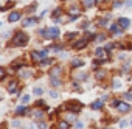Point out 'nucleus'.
<instances>
[{"label": "nucleus", "instance_id": "nucleus-6", "mask_svg": "<svg viewBox=\"0 0 132 129\" xmlns=\"http://www.w3.org/2000/svg\"><path fill=\"white\" fill-rule=\"evenodd\" d=\"M118 25L126 30V28L129 27V19H127V17H120V19H118Z\"/></svg>", "mask_w": 132, "mask_h": 129}, {"label": "nucleus", "instance_id": "nucleus-11", "mask_svg": "<svg viewBox=\"0 0 132 129\" xmlns=\"http://www.w3.org/2000/svg\"><path fill=\"white\" fill-rule=\"evenodd\" d=\"M129 109H130V106L127 103H120L118 104V110H121V112H129Z\"/></svg>", "mask_w": 132, "mask_h": 129}, {"label": "nucleus", "instance_id": "nucleus-28", "mask_svg": "<svg viewBox=\"0 0 132 129\" xmlns=\"http://www.w3.org/2000/svg\"><path fill=\"white\" fill-rule=\"evenodd\" d=\"M59 16H61V10H57V11H54V14H53V17H54V19H57Z\"/></svg>", "mask_w": 132, "mask_h": 129}, {"label": "nucleus", "instance_id": "nucleus-3", "mask_svg": "<svg viewBox=\"0 0 132 129\" xmlns=\"http://www.w3.org/2000/svg\"><path fill=\"white\" fill-rule=\"evenodd\" d=\"M47 54H48V50H42V51H33L31 53V58L34 59V61H44V59H47Z\"/></svg>", "mask_w": 132, "mask_h": 129}, {"label": "nucleus", "instance_id": "nucleus-37", "mask_svg": "<svg viewBox=\"0 0 132 129\" xmlns=\"http://www.w3.org/2000/svg\"><path fill=\"white\" fill-rule=\"evenodd\" d=\"M113 6H115V8H117V6H121V2H115V3H113Z\"/></svg>", "mask_w": 132, "mask_h": 129}, {"label": "nucleus", "instance_id": "nucleus-23", "mask_svg": "<svg viewBox=\"0 0 132 129\" xmlns=\"http://www.w3.org/2000/svg\"><path fill=\"white\" fill-rule=\"evenodd\" d=\"M121 87V83L118 79H113V89H120Z\"/></svg>", "mask_w": 132, "mask_h": 129}, {"label": "nucleus", "instance_id": "nucleus-7", "mask_svg": "<svg viewBox=\"0 0 132 129\" xmlns=\"http://www.w3.org/2000/svg\"><path fill=\"white\" fill-rule=\"evenodd\" d=\"M87 39H81V41H76L75 42V48H78V50H81V48H84L86 45H87Z\"/></svg>", "mask_w": 132, "mask_h": 129}, {"label": "nucleus", "instance_id": "nucleus-5", "mask_svg": "<svg viewBox=\"0 0 132 129\" xmlns=\"http://www.w3.org/2000/svg\"><path fill=\"white\" fill-rule=\"evenodd\" d=\"M109 30H110L113 34H117V36H121V33H123V28H121L118 23H112V25L109 27Z\"/></svg>", "mask_w": 132, "mask_h": 129}, {"label": "nucleus", "instance_id": "nucleus-14", "mask_svg": "<svg viewBox=\"0 0 132 129\" xmlns=\"http://www.w3.org/2000/svg\"><path fill=\"white\" fill-rule=\"evenodd\" d=\"M103 107V100H96L93 104H92V109H95V110H98V109H101Z\"/></svg>", "mask_w": 132, "mask_h": 129}, {"label": "nucleus", "instance_id": "nucleus-9", "mask_svg": "<svg viewBox=\"0 0 132 129\" xmlns=\"http://www.w3.org/2000/svg\"><path fill=\"white\" fill-rule=\"evenodd\" d=\"M16 114H17V115H25V114H28V107H27V106H19V107L16 109Z\"/></svg>", "mask_w": 132, "mask_h": 129}, {"label": "nucleus", "instance_id": "nucleus-31", "mask_svg": "<svg viewBox=\"0 0 132 129\" xmlns=\"http://www.w3.org/2000/svg\"><path fill=\"white\" fill-rule=\"evenodd\" d=\"M95 39H96V41H104V39H106V36H104V34H101V36H96Z\"/></svg>", "mask_w": 132, "mask_h": 129}, {"label": "nucleus", "instance_id": "nucleus-15", "mask_svg": "<svg viewBox=\"0 0 132 129\" xmlns=\"http://www.w3.org/2000/svg\"><path fill=\"white\" fill-rule=\"evenodd\" d=\"M95 3H96V0H84V2H82V5H84L86 8H92Z\"/></svg>", "mask_w": 132, "mask_h": 129}, {"label": "nucleus", "instance_id": "nucleus-24", "mask_svg": "<svg viewBox=\"0 0 132 129\" xmlns=\"http://www.w3.org/2000/svg\"><path fill=\"white\" fill-rule=\"evenodd\" d=\"M51 62H53V59H48V58H47V59H44L40 64H42V66H48V64H51Z\"/></svg>", "mask_w": 132, "mask_h": 129}, {"label": "nucleus", "instance_id": "nucleus-26", "mask_svg": "<svg viewBox=\"0 0 132 129\" xmlns=\"http://www.w3.org/2000/svg\"><path fill=\"white\" fill-rule=\"evenodd\" d=\"M20 100H22V103L25 104V103H28V101H30V96H28V95H23V96H22Z\"/></svg>", "mask_w": 132, "mask_h": 129}, {"label": "nucleus", "instance_id": "nucleus-30", "mask_svg": "<svg viewBox=\"0 0 132 129\" xmlns=\"http://www.w3.org/2000/svg\"><path fill=\"white\" fill-rule=\"evenodd\" d=\"M124 98H126L127 101H132V93H126V95H124Z\"/></svg>", "mask_w": 132, "mask_h": 129}, {"label": "nucleus", "instance_id": "nucleus-17", "mask_svg": "<svg viewBox=\"0 0 132 129\" xmlns=\"http://www.w3.org/2000/svg\"><path fill=\"white\" fill-rule=\"evenodd\" d=\"M57 129H69V123L67 121H59L57 123Z\"/></svg>", "mask_w": 132, "mask_h": 129}, {"label": "nucleus", "instance_id": "nucleus-34", "mask_svg": "<svg viewBox=\"0 0 132 129\" xmlns=\"http://www.w3.org/2000/svg\"><path fill=\"white\" fill-rule=\"evenodd\" d=\"M50 96H51V98H57V93H56V92H50Z\"/></svg>", "mask_w": 132, "mask_h": 129}, {"label": "nucleus", "instance_id": "nucleus-8", "mask_svg": "<svg viewBox=\"0 0 132 129\" xmlns=\"http://www.w3.org/2000/svg\"><path fill=\"white\" fill-rule=\"evenodd\" d=\"M34 22H37V17H30V19H25L22 23H23V27H31Z\"/></svg>", "mask_w": 132, "mask_h": 129}, {"label": "nucleus", "instance_id": "nucleus-32", "mask_svg": "<svg viewBox=\"0 0 132 129\" xmlns=\"http://www.w3.org/2000/svg\"><path fill=\"white\" fill-rule=\"evenodd\" d=\"M100 25H103V27L107 25V20H106V19H101V20H100Z\"/></svg>", "mask_w": 132, "mask_h": 129}, {"label": "nucleus", "instance_id": "nucleus-36", "mask_svg": "<svg viewBox=\"0 0 132 129\" xmlns=\"http://www.w3.org/2000/svg\"><path fill=\"white\" fill-rule=\"evenodd\" d=\"M120 126H121V127H126V126H127V121H121Z\"/></svg>", "mask_w": 132, "mask_h": 129}, {"label": "nucleus", "instance_id": "nucleus-25", "mask_svg": "<svg viewBox=\"0 0 132 129\" xmlns=\"http://www.w3.org/2000/svg\"><path fill=\"white\" fill-rule=\"evenodd\" d=\"M65 120H67V121H73V120H75V115H72V114H67V115H65Z\"/></svg>", "mask_w": 132, "mask_h": 129}, {"label": "nucleus", "instance_id": "nucleus-1", "mask_svg": "<svg viewBox=\"0 0 132 129\" xmlns=\"http://www.w3.org/2000/svg\"><path fill=\"white\" fill-rule=\"evenodd\" d=\"M27 42H28V34H27V33L19 31V33L13 37V45H14V47H25Z\"/></svg>", "mask_w": 132, "mask_h": 129}, {"label": "nucleus", "instance_id": "nucleus-29", "mask_svg": "<svg viewBox=\"0 0 132 129\" xmlns=\"http://www.w3.org/2000/svg\"><path fill=\"white\" fill-rule=\"evenodd\" d=\"M13 126H14V127H19V126H20V121H19V120H14V121H13Z\"/></svg>", "mask_w": 132, "mask_h": 129}, {"label": "nucleus", "instance_id": "nucleus-10", "mask_svg": "<svg viewBox=\"0 0 132 129\" xmlns=\"http://www.w3.org/2000/svg\"><path fill=\"white\" fill-rule=\"evenodd\" d=\"M48 34H50V37H57V36H59V30H57L56 27L48 28Z\"/></svg>", "mask_w": 132, "mask_h": 129}, {"label": "nucleus", "instance_id": "nucleus-16", "mask_svg": "<svg viewBox=\"0 0 132 129\" xmlns=\"http://www.w3.org/2000/svg\"><path fill=\"white\" fill-rule=\"evenodd\" d=\"M82 64H84V62H82L81 59H78V58L72 61V66H73V67H81V66H82Z\"/></svg>", "mask_w": 132, "mask_h": 129}, {"label": "nucleus", "instance_id": "nucleus-27", "mask_svg": "<svg viewBox=\"0 0 132 129\" xmlns=\"http://www.w3.org/2000/svg\"><path fill=\"white\" fill-rule=\"evenodd\" d=\"M34 95H42V89L36 87V89H34Z\"/></svg>", "mask_w": 132, "mask_h": 129}, {"label": "nucleus", "instance_id": "nucleus-22", "mask_svg": "<svg viewBox=\"0 0 132 129\" xmlns=\"http://www.w3.org/2000/svg\"><path fill=\"white\" fill-rule=\"evenodd\" d=\"M110 2V0H96V3L100 5V6H103V5H107Z\"/></svg>", "mask_w": 132, "mask_h": 129}, {"label": "nucleus", "instance_id": "nucleus-35", "mask_svg": "<svg viewBox=\"0 0 132 129\" xmlns=\"http://www.w3.org/2000/svg\"><path fill=\"white\" fill-rule=\"evenodd\" d=\"M39 126H40V129H45V127H47V124H45L44 121H40V123H39Z\"/></svg>", "mask_w": 132, "mask_h": 129}, {"label": "nucleus", "instance_id": "nucleus-19", "mask_svg": "<svg viewBox=\"0 0 132 129\" xmlns=\"http://www.w3.org/2000/svg\"><path fill=\"white\" fill-rule=\"evenodd\" d=\"M33 117H34V118H39V120H42V117H44V112H42V110H34V112H33Z\"/></svg>", "mask_w": 132, "mask_h": 129}, {"label": "nucleus", "instance_id": "nucleus-20", "mask_svg": "<svg viewBox=\"0 0 132 129\" xmlns=\"http://www.w3.org/2000/svg\"><path fill=\"white\" fill-rule=\"evenodd\" d=\"M20 76H22V78H28V76H31V72H30V70H23V72L20 73Z\"/></svg>", "mask_w": 132, "mask_h": 129}, {"label": "nucleus", "instance_id": "nucleus-21", "mask_svg": "<svg viewBox=\"0 0 132 129\" xmlns=\"http://www.w3.org/2000/svg\"><path fill=\"white\" fill-rule=\"evenodd\" d=\"M104 75H106V73H104V70H98V72H96V78H98V79L104 78Z\"/></svg>", "mask_w": 132, "mask_h": 129}, {"label": "nucleus", "instance_id": "nucleus-18", "mask_svg": "<svg viewBox=\"0 0 132 129\" xmlns=\"http://www.w3.org/2000/svg\"><path fill=\"white\" fill-rule=\"evenodd\" d=\"M50 83L53 87H59L61 86V79H54V78H50Z\"/></svg>", "mask_w": 132, "mask_h": 129}, {"label": "nucleus", "instance_id": "nucleus-39", "mask_svg": "<svg viewBox=\"0 0 132 129\" xmlns=\"http://www.w3.org/2000/svg\"><path fill=\"white\" fill-rule=\"evenodd\" d=\"M33 129H34V126H33Z\"/></svg>", "mask_w": 132, "mask_h": 129}, {"label": "nucleus", "instance_id": "nucleus-4", "mask_svg": "<svg viewBox=\"0 0 132 129\" xmlns=\"http://www.w3.org/2000/svg\"><path fill=\"white\" fill-rule=\"evenodd\" d=\"M61 67L59 66H56V67H53L51 70H50V78H54V79H59V76H61Z\"/></svg>", "mask_w": 132, "mask_h": 129}, {"label": "nucleus", "instance_id": "nucleus-13", "mask_svg": "<svg viewBox=\"0 0 132 129\" xmlns=\"http://www.w3.org/2000/svg\"><path fill=\"white\" fill-rule=\"evenodd\" d=\"M8 90H10L11 93H16V92H17V83H16V81H11L10 86H8Z\"/></svg>", "mask_w": 132, "mask_h": 129}, {"label": "nucleus", "instance_id": "nucleus-33", "mask_svg": "<svg viewBox=\"0 0 132 129\" xmlns=\"http://www.w3.org/2000/svg\"><path fill=\"white\" fill-rule=\"evenodd\" d=\"M82 126H84V124H82L81 121H78V123H76V129H82Z\"/></svg>", "mask_w": 132, "mask_h": 129}, {"label": "nucleus", "instance_id": "nucleus-12", "mask_svg": "<svg viewBox=\"0 0 132 129\" xmlns=\"http://www.w3.org/2000/svg\"><path fill=\"white\" fill-rule=\"evenodd\" d=\"M19 19H20V13H11L10 17H8L10 22H16V20H19Z\"/></svg>", "mask_w": 132, "mask_h": 129}, {"label": "nucleus", "instance_id": "nucleus-38", "mask_svg": "<svg viewBox=\"0 0 132 129\" xmlns=\"http://www.w3.org/2000/svg\"><path fill=\"white\" fill-rule=\"evenodd\" d=\"M130 124H132V121H130Z\"/></svg>", "mask_w": 132, "mask_h": 129}, {"label": "nucleus", "instance_id": "nucleus-2", "mask_svg": "<svg viewBox=\"0 0 132 129\" xmlns=\"http://www.w3.org/2000/svg\"><path fill=\"white\" fill-rule=\"evenodd\" d=\"M81 107H82V104L78 103V101H69V103H65V109L70 110V112H73V114L75 112H79Z\"/></svg>", "mask_w": 132, "mask_h": 129}]
</instances>
